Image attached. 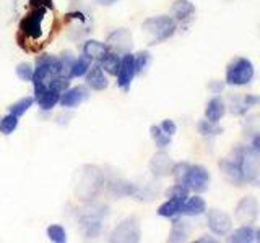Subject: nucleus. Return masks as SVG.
I'll return each instance as SVG.
<instances>
[{
    "label": "nucleus",
    "instance_id": "obj_1",
    "mask_svg": "<svg viewBox=\"0 0 260 243\" xmlns=\"http://www.w3.org/2000/svg\"><path fill=\"white\" fill-rule=\"evenodd\" d=\"M173 174L176 183L184 185L189 191L203 193L208 190L210 185V172L200 164H189V162H179L173 166Z\"/></svg>",
    "mask_w": 260,
    "mask_h": 243
},
{
    "label": "nucleus",
    "instance_id": "obj_2",
    "mask_svg": "<svg viewBox=\"0 0 260 243\" xmlns=\"http://www.w3.org/2000/svg\"><path fill=\"white\" fill-rule=\"evenodd\" d=\"M59 68H60V62L59 57L55 55H39L36 60V67L35 73H32L31 83L35 86V99L47 91L49 86H51V81L59 76Z\"/></svg>",
    "mask_w": 260,
    "mask_h": 243
},
{
    "label": "nucleus",
    "instance_id": "obj_3",
    "mask_svg": "<svg viewBox=\"0 0 260 243\" xmlns=\"http://www.w3.org/2000/svg\"><path fill=\"white\" fill-rule=\"evenodd\" d=\"M103 186H104V175L101 172V169H98L96 166H86L83 167V172L80 175L75 193L78 199L91 202L100 196Z\"/></svg>",
    "mask_w": 260,
    "mask_h": 243
},
{
    "label": "nucleus",
    "instance_id": "obj_4",
    "mask_svg": "<svg viewBox=\"0 0 260 243\" xmlns=\"http://www.w3.org/2000/svg\"><path fill=\"white\" fill-rule=\"evenodd\" d=\"M142 29L150 39V44H159L165 43L169 37H173L177 31V23L173 16L158 15L145 20L142 24Z\"/></svg>",
    "mask_w": 260,
    "mask_h": 243
},
{
    "label": "nucleus",
    "instance_id": "obj_5",
    "mask_svg": "<svg viewBox=\"0 0 260 243\" xmlns=\"http://www.w3.org/2000/svg\"><path fill=\"white\" fill-rule=\"evenodd\" d=\"M47 16V10L46 8H31V12L28 15H24L20 24V34L24 40H29L31 44H35V40H41L44 36V29H43V23ZM21 44V40L18 43V46Z\"/></svg>",
    "mask_w": 260,
    "mask_h": 243
},
{
    "label": "nucleus",
    "instance_id": "obj_6",
    "mask_svg": "<svg viewBox=\"0 0 260 243\" xmlns=\"http://www.w3.org/2000/svg\"><path fill=\"white\" fill-rule=\"evenodd\" d=\"M254 63L246 57H236L228 63L224 81L230 86H246L254 79Z\"/></svg>",
    "mask_w": 260,
    "mask_h": 243
},
{
    "label": "nucleus",
    "instance_id": "obj_7",
    "mask_svg": "<svg viewBox=\"0 0 260 243\" xmlns=\"http://www.w3.org/2000/svg\"><path fill=\"white\" fill-rule=\"evenodd\" d=\"M106 214H108L106 206H88L80 214V230L85 238H94L101 233Z\"/></svg>",
    "mask_w": 260,
    "mask_h": 243
},
{
    "label": "nucleus",
    "instance_id": "obj_8",
    "mask_svg": "<svg viewBox=\"0 0 260 243\" xmlns=\"http://www.w3.org/2000/svg\"><path fill=\"white\" fill-rule=\"evenodd\" d=\"M236 149H238L239 154L244 183L260 186V154H257L250 148H244V146H238Z\"/></svg>",
    "mask_w": 260,
    "mask_h": 243
},
{
    "label": "nucleus",
    "instance_id": "obj_9",
    "mask_svg": "<svg viewBox=\"0 0 260 243\" xmlns=\"http://www.w3.org/2000/svg\"><path fill=\"white\" fill-rule=\"evenodd\" d=\"M168 201H165L158 208V216L161 217H176L177 214H181V209L185 198L189 196V190L184 185L176 183L166 191Z\"/></svg>",
    "mask_w": 260,
    "mask_h": 243
},
{
    "label": "nucleus",
    "instance_id": "obj_10",
    "mask_svg": "<svg viewBox=\"0 0 260 243\" xmlns=\"http://www.w3.org/2000/svg\"><path fill=\"white\" fill-rule=\"evenodd\" d=\"M142 232L140 224L135 217H128L125 221H122L116 229L112 230L109 241H122V243H135L140 241Z\"/></svg>",
    "mask_w": 260,
    "mask_h": 243
},
{
    "label": "nucleus",
    "instance_id": "obj_11",
    "mask_svg": "<svg viewBox=\"0 0 260 243\" xmlns=\"http://www.w3.org/2000/svg\"><path fill=\"white\" fill-rule=\"evenodd\" d=\"M260 213V206L258 201L254 196H244L234 209V217L236 221L246 225H252L257 222Z\"/></svg>",
    "mask_w": 260,
    "mask_h": 243
},
{
    "label": "nucleus",
    "instance_id": "obj_12",
    "mask_svg": "<svg viewBox=\"0 0 260 243\" xmlns=\"http://www.w3.org/2000/svg\"><path fill=\"white\" fill-rule=\"evenodd\" d=\"M219 169H221L223 175L226 177V180L230 183H233L236 186H242L244 185L238 149H234L230 157H224V159L219 160Z\"/></svg>",
    "mask_w": 260,
    "mask_h": 243
},
{
    "label": "nucleus",
    "instance_id": "obj_13",
    "mask_svg": "<svg viewBox=\"0 0 260 243\" xmlns=\"http://www.w3.org/2000/svg\"><path fill=\"white\" fill-rule=\"evenodd\" d=\"M137 75L135 70V59L134 55L127 52L120 57V67L117 71V86L122 89L124 93H128L130 86H132V81Z\"/></svg>",
    "mask_w": 260,
    "mask_h": 243
},
{
    "label": "nucleus",
    "instance_id": "obj_14",
    "mask_svg": "<svg viewBox=\"0 0 260 243\" xmlns=\"http://www.w3.org/2000/svg\"><path fill=\"white\" fill-rule=\"evenodd\" d=\"M106 44H108L109 51L124 55V54L132 51L134 40H132V34H130L128 29L119 28L116 31H112L111 34L108 36V40H106Z\"/></svg>",
    "mask_w": 260,
    "mask_h": 243
},
{
    "label": "nucleus",
    "instance_id": "obj_15",
    "mask_svg": "<svg viewBox=\"0 0 260 243\" xmlns=\"http://www.w3.org/2000/svg\"><path fill=\"white\" fill-rule=\"evenodd\" d=\"M207 225H208V229L211 230V233L226 235L228 232L231 230L233 221H231V217L224 213V211L210 209L207 213Z\"/></svg>",
    "mask_w": 260,
    "mask_h": 243
},
{
    "label": "nucleus",
    "instance_id": "obj_16",
    "mask_svg": "<svg viewBox=\"0 0 260 243\" xmlns=\"http://www.w3.org/2000/svg\"><path fill=\"white\" fill-rule=\"evenodd\" d=\"M89 97V91L86 86H73V88H67L65 91L60 94L59 104L63 109H75L81 102H85Z\"/></svg>",
    "mask_w": 260,
    "mask_h": 243
},
{
    "label": "nucleus",
    "instance_id": "obj_17",
    "mask_svg": "<svg viewBox=\"0 0 260 243\" xmlns=\"http://www.w3.org/2000/svg\"><path fill=\"white\" fill-rule=\"evenodd\" d=\"M108 190L116 198H125V196H132L135 199L140 198V186L132 182H127L124 178H112L108 185Z\"/></svg>",
    "mask_w": 260,
    "mask_h": 243
},
{
    "label": "nucleus",
    "instance_id": "obj_18",
    "mask_svg": "<svg viewBox=\"0 0 260 243\" xmlns=\"http://www.w3.org/2000/svg\"><path fill=\"white\" fill-rule=\"evenodd\" d=\"M171 15H173L176 23L185 24L193 18L195 5L190 2V0H176L173 7H171Z\"/></svg>",
    "mask_w": 260,
    "mask_h": 243
},
{
    "label": "nucleus",
    "instance_id": "obj_19",
    "mask_svg": "<svg viewBox=\"0 0 260 243\" xmlns=\"http://www.w3.org/2000/svg\"><path fill=\"white\" fill-rule=\"evenodd\" d=\"M173 166L174 162L171 159L166 152H156L154 156L151 157L150 160V169H151V174L154 177H166L171 174V170H173Z\"/></svg>",
    "mask_w": 260,
    "mask_h": 243
},
{
    "label": "nucleus",
    "instance_id": "obj_20",
    "mask_svg": "<svg viewBox=\"0 0 260 243\" xmlns=\"http://www.w3.org/2000/svg\"><path fill=\"white\" fill-rule=\"evenodd\" d=\"M85 76H86L88 88L94 89V91H104V89L109 86V81H108V76H106V71L100 67V63L91 65Z\"/></svg>",
    "mask_w": 260,
    "mask_h": 243
},
{
    "label": "nucleus",
    "instance_id": "obj_21",
    "mask_svg": "<svg viewBox=\"0 0 260 243\" xmlns=\"http://www.w3.org/2000/svg\"><path fill=\"white\" fill-rule=\"evenodd\" d=\"M207 213V202L203 198H200L199 194H193V196H187L182 209H181V214L182 216H189V217H197Z\"/></svg>",
    "mask_w": 260,
    "mask_h": 243
},
{
    "label": "nucleus",
    "instance_id": "obj_22",
    "mask_svg": "<svg viewBox=\"0 0 260 243\" xmlns=\"http://www.w3.org/2000/svg\"><path fill=\"white\" fill-rule=\"evenodd\" d=\"M109 54V47L106 43H100V40L89 39L83 44V55L89 57L94 62H101L106 55Z\"/></svg>",
    "mask_w": 260,
    "mask_h": 243
},
{
    "label": "nucleus",
    "instance_id": "obj_23",
    "mask_svg": "<svg viewBox=\"0 0 260 243\" xmlns=\"http://www.w3.org/2000/svg\"><path fill=\"white\" fill-rule=\"evenodd\" d=\"M224 113H226V104L221 97L215 96L207 102V107H205V118L207 120L218 124V122L223 118Z\"/></svg>",
    "mask_w": 260,
    "mask_h": 243
},
{
    "label": "nucleus",
    "instance_id": "obj_24",
    "mask_svg": "<svg viewBox=\"0 0 260 243\" xmlns=\"http://www.w3.org/2000/svg\"><path fill=\"white\" fill-rule=\"evenodd\" d=\"M190 233V225L184 219H174L173 225H171V232H169V237L168 241H185L187 237Z\"/></svg>",
    "mask_w": 260,
    "mask_h": 243
},
{
    "label": "nucleus",
    "instance_id": "obj_25",
    "mask_svg": "<svg viewBox=\"0 0 260 243\" xmlns=\"http://www.w3.org/2000/svg\"><path fill=\"white\" fill-rule=\"evenodd\" d=\"M60 91H57V89H52L49 88L47 91H44L38 97V105L41 110H52L57 104H59V99H60Z\"/></svg>",
    "mask_w": 260,
    "mask_h": 243
},
{
    "label": "nucleus",
    "instance_id": "obj_26",
    "mask_svg": "<svg viewBox=\"0 0 260 243\" xmlns=\"http://www.w3.org/2000/svg\"><path fill=\"white\" fill-rule=\"evenodd\" d=\"M228 240L236 241V243H250V241L255 240V230H254V227H252V225L242 224V227L236 229Z\"/></svg>",
    "mask_w": 260,
    "mask_h": 243
},
{
    "label": "nucleus",
    "instance_id": "obj_27",
    "mask_svg": "<svg viewBox=\"0 0 260 243\" xmlns=\"http://www.w3.org/2000/svg\"><path fill=\"white\" fill-rule=\"evenodd\" d=\"M100 63V67L108 73V75H112V76H117V71H119V67H120V57L119 54L109 51V54L104 57V59Z\"/></svg>",
    "mask_w": 260,
    "mask_h": 243
},
{
    "label": "nucleus",
    "instance_id": "obj_28",
    "mask_svg": "<svg viewBox=\"0 0 260 243\" xmlns=\"http://www.w3.org/2000/svg\"><path fill=\"white\" fill-rule=\"evenodd\" d=\"M91 65H93V60L89 59V57H86V55L77 57V59L73 60V65H72V78L85 76Z\"/></svg>",
    "mask_w": 260,
    "mask_h": 243
},
{
    "label": "nucleus",
    "instance_id": "obj_29",
    "mask_svg": "<svg viewBox=\"0 0 260 243\" xmlns=\"http://www.w3.org/2000/svg\"><path fill=\"white\" fill-rule=\"evenodd\" d=\"M197 130L202 136H207V138H213V136H218L223 133V127H219L218 124H215V122H210L207 118L199 122Z\"/></svg>",
    "mask_w": 260,
    "mask_h": 243
},
{
    "label": "nucleus",
    "instance_id": "obj_30",
    "mask_svg": "<svg viewBox=\"0 0 260 243\" xmlns=\"http://www.w3.org/2000/svg\"><path fill=\"white\" fill-rule=\"evenodd\" d=\"M150 135H151L153 141H154V144H156L158 149H166L168 146L171 144V138H173V136H169L168 133L162 132L159 125H151Z\"/></svg>",
    "mask_w": 260,
    "mask_h": 243
},
{
    "label": "nucleus",
    "instance_id": "obj_31",
    "mask_svg": "<svg viewBox=\"0 0 260 243\" xmlns=\"http://www.w3.org/2000/svg\"><path fill=\"white\" fill-rule=\"evenodd\" d=\"M32 104H35V97H21L20 101L13 102L10 107H8V112L13 113L16 117H23L24 113L32 107Z\"/></svg>",
    "mask_w": 260,
    "mask_h": 243
},
{
    "label": "nucleus",
    "instance_id": "obj_32",
    "mask_svg": "<svg viewBox=\"0 0 260 243\" xmlns=\"http://www.w3.org/2000/svg\"><path fill=\"white\" fill-rule=\"evenodd\" d=\"M73 60H75V57L70 51H65L59 55V62H60V68H59V73L60 76L67 78V79H72V65H73Z\"/></svg>",
    "mask_w": 260,
    "mask_h": 243
},
{
    "label": "nucleus",
    "instance_id": "obj_33",
    "mask_svg": "<svg viewBox=\"0 0 260 243\" xmlns=\"http://www.w3.org/2000/svg\"><path fill=\"white\" fill-rule=\"evenodd\" d=\"M46 233H47L49 240L54 241V243H65V241H67V232H65V229L59 224L49 225Z\"/></svg>",
    "mask_w": 260,
    "mask_h": 243
},
{
    "label": "nucleus",
    "instance_id": "obj_34",
    "mask_svg": "<svg viewBox=\"0 0 260 243\" xmlns=\"http://www.w3.org/2000/svg\"><path fill=\"white\" fill-rule=\"evenodd\" d=\"M18 118L13 113H8L4 118H0V133L4 135H12L16 128H18Z\"/></svg>",
    "mask_w": 260,
    "mask_h": 243
},
{
    "label": "nucleus",
    "instance_id": "obj_35",
    "mask_svg": "<svg viewBox=\"0 0 260 243\" xmlns=\"http://www.w3.org/2000/svg\"><path fill=\"white\" fill-rule=\"evenodd\" d=\"M134 59H135L137 75H140V73H143L146 68H148V65L151 63V54L146 52V51H142V52H138L137 55H134Z\"/></svg>",
    "mask_w": 260,
    "mask_h": 243
},
{
    "label": "nucleus",
    "instance_id": "obj_36",
    "mask_svg": "<svg viewBox=\"0 0 260 243\" xmlns=\"http://www.w3.org/2000/svg\"><path fill=\"white\" fill-rule=\"evenodd\" d=\"M230 110L234 113V115H246L249 107L244 102V99L241 96H231L230 97Z\"/></svg>",
    "mask_w": 260,
    "mask_h": 243
},
{
    "label": "nucleus",
    "instance_id": "obj_37",
    "mask_svg": "<svg viewBox=\"0 0 260 243\" xmlns=\"http://www.w3.org/2000/svg\"><path fill=\"white\" fill-rule=\"evenodd\" d=\"M260 133V113H257V115H252L247 118L246 125H244V135L246 136H254Z\"/></svg>",
    "mask_w": 260,
    "mask_h": 243
},
{
    "label": "nucleus",
    "instance_id": "obj_38",
    "mask_svg": "<svg viewBox=\"0 0 260 243\" xmlns=\"http://www.w3.org/2000/svg\"><path fill=\"white\" fill-rule=\"evenodd\" d=\"M15 71H16V76H18L21 81H31L32 73H35V68H32L31 63L23 62V63L16 65V70Z\"/></svg>",
    "mask_w": 260,
    "mask_h": 243
},
{
    "label": "nucleus",
    "instance_id": "obj_39",
    "mask_svg": "<svg viewBox=\"0 0 260 243\" xmlns=\"http://www.w3.org/2000/svg\"><path fill=\"white\" fill-rule=\"evenodd\" d=\"M31 8H46V10H54V0H28Z\"/></svg>",
    "mask_w": 260,
    "mask_h": 243
},
{
    "label": "nucleus",
    "instance_id": "obj_40",
    "mask_svg": "<svg viewBox=\"0 0 260 243\" xmlns=\"http://www.w3.org/2000/svg\"><path fill=\"white\" fill-rule=\"evenodd\" d=\"M159 127H161V130L165 133H168L169 136H173L176 132H177V127H176V124L173 120H169V118H166V120H162L161 124H159Z\"/></svg>",
    "mask_w": 260,
    "mask_h": 243
},
{
    "label": "nucleus",
    "instance_id": "obj_41",
    "mask_svg": "<svg viewBox=\"0 0 260 243\" xmlns=\"http://www.w3.org/2000/svg\"><path fill=\"white\" fill-rule=\"evenodd\" d=\"M244 102H246V105L250 109V107H255L257 104H260V96H255V94H246L242 96Z\"/></svg>",
    "mask_w": 260,
    "mask_h": 243
},
{
    "label": "nucleus",
    "instance_id": "obj_42",
    "mask_svg": "<svg viewBox=\"0 0 260 243\" xmlns=\"http://www.w3.org/2000/svg\"><path fill=\"white\" fill-rule=\"evenodd\" d=\"M208 89L213 94H219L224 89V83H221V81H210V83H208Z\"/></svg>",
    "mask_w": 260,
    "mask_h": 243
},
{
    "label": "nucleus",
    "instance_id": "obj_43",
    "mask_svg": "<svg viewBox=\"0 0 260 243\" xmlns=\"http://www.w3.org/2000/svg\"><path fill=\"white\" fill-rule=\"evenodd\" d=\"M250 149H254L257 154H260V133L250 138Z\"/></svg>",
    "mask_w": 260,
    "mask_h": 243
},
{
    "label": "nucleus",
    "instance_id": "obj_44",
    "mask_svg": "<svg viewBox=\"0 0 260 243\" xmlns=\"http://www.w3.org/2000/svg\"><path fill=\"white\" fill-rule=\"evenodd\" d=\"M100 5H104V7H108V5H114L116 2H119V0H96Z\"/></svg>",
    "mask_w": 260,
    "mask_h": 243
},
{
    "label": "nucleus",
    "instance_id": "obj_45",
    "mask_svg": "<svg viewBox=\"0 0 260 243\" xmlns=\"http://www.w3.org/2000/svg\"><path fill=\"white\" fill-rule=\"evenodd\" d=\"M197 241H215V238L208 237V235H203V237H202V238H199Z\"/></svg>",
    "mask_w": 260,
    "mask_h": 243
},
{
    "label": "nucleus",
    "instance_id": "obj_46",
    "mask_svg": "<svg viewBox=\"0 0 260 243\" xmlns=\"http://www.w3.org/2000/svg\"><path fill=\"white\" fill-rule=\"evenodd\" d=\"M255 240H257V241H260V230H258V232H255Z\"/></svg>",
    "mask_w": 260,
    "mask_h": 243
}]
</instances>
